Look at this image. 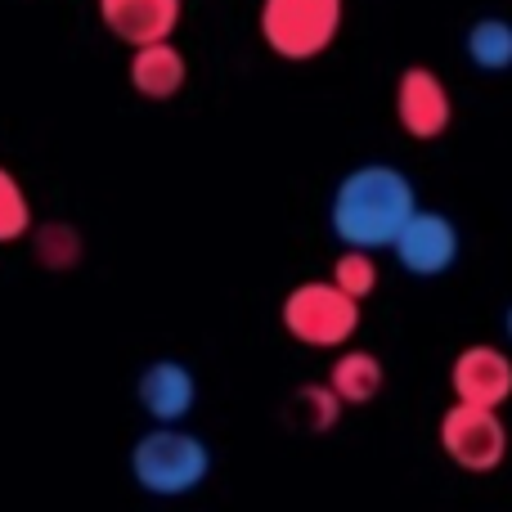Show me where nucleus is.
<instances>
[{
    "label": "nucleus",
    "instance_id": "obj_11",
    "mask_svg": "<svg viewBox=\"0 0 512 512\" xmlns=\"http://www.w3.org/2000/svg\"><path fill=\"white\" fill-rule=\"evenodd\" d=\"M185 77H189V63L171 41H153V45L131 50V86H135V95L171 99V95H180Z\"/></svg>",
    "mask_w": 512,
    "mask_h": 512
},
{
    "label": "nucleus",
    "instance_id": "obj_5",
    "mask_svg": "<svg viewBox=\"0 0 512 512\" xmlns=\"http://www.w3.org/2000/svg\"><path fill=\"white\" fill-rule=\"evenodd\" d=\"M441 450L463 472H495L508 459V427L499 409H477L454 400L441 418Z\"/></svg>",
    "mask_w": 512,
    "mask_h": 512
},
{
    "label": "nucleus",
    "instance_id": "obj_18",
    "mask_svg": "<svg viewBox=\"0 0 512 512\" xmlns=\"http://www.w3.org/2000/svg\"><path fill=\"white\" fill-rule=\"evenodd\" d=\"M504 328H508V342H512V306H508V315H504Z\"/></svg>",
    "mask_w": 512,
    "mask_h": 512
},
{
    "label": "nucleus",
    "instance_id": "obj_2",
    "mask_svg": "<svg viewBox=\"0 0 512 512\" xmlns=\"http://www.w3.org/2000/svg\"><path fill=\"white\" fill-rule=\"evenodd\" d=\"M212 472V450L203 436L185 432V427H153L135 441L131 450V477L140 490L158 499L194 495Z\"/></svg>",
    "mask_w": 512,
    "mask_h": 512
},
{
    "label": "nucleus",
    "instance_id": "obj_13",
    "mask_svg": "<svg viewBox=\"0 0 512 512\" xmlns=\"http://www.w3.org/2000/svg\"><path fill=\"white\" fill-rule=\"evenodd\" d=\"M463 50L481 72H508L512 68V23L508 18H477L463 36Z\"/></svg>",
    "mask_w": 512,
    "mask_h": 512
},
{
    "label": "nucleus",
    "instance_id": "obj_8",
    "mask_svg": "<svg viewBox=\"0 0 512 512\" xmlns=\"http://www.w3.org/2000/svg\"><path fill=\"white\" fill-rule=\"evenodd\" d=\"M450 117H454L450 86L432 68H409L396 81V122L414 140H441L450 131Z\"/></svg>",
    "mask_w": 512,
    "mask_h": 512
},
{
    "label": "nucleus",
    "instance_id": "obj_16",
    "mask_svg": "<svg viewBox=\"0 0 512 512\" xmlns=\"http://www.w3.org/2000/svg\"><path fill=\"white\" fill-rule=\"evenodd\" d=\"M27 230H32V203L14 180V171L0 167V243H18Z\"/></svg>",
    "mask_w": 512,
    "mask_h": 512
},
{
    "label": "nucleus",
    "instance_id": "obj_17",
    "mask_svg": "<svg viewBox=\"0 0 512 512\" xmlns=\"http://www.w3.org/2000/svg\"><path fill=\"white\" fill-rule=\"evenodd\" d=\"M36 261L50 270H68L81 261V234L68 225H41L36 230Z\"/></svg>",
    "mask_w": 512,
    "mask_h": 512
},
{
    "label": "nucleus",
    "instance_id": "obj_6",
    "mask_svg": "<svg viewBox=\"0 0 512 512\" xmlns=\"http://www.w3.org/2000/svg\"><path fill=\"white\" fill-rule=\"evenodd\" d=\"M459 248H463L459 225H454L445 212H423V207L409 216V225L400 230V239L391 243L400 270L414 274V279H436V274L454 270Z\"/></svg>",
    "mask_w": 512,
    "mask_h": 512
},
{
    "label": "nucleus",
    "instance_id": "obj_14",
    "mask_svg": "<svg viewBox=\"0 0 512 512\" xmlns=\"http://www.w3.org/2000/svg\"><path fill=\"white\" fill-rule=\"evenodd\" d=\"M292 409H297V418L310 427V432H333L337 423H342V400H337V391L328 387V382H310V387L297 391V400H292Z\"/></svg>",
    "mask_w": 512,
    "mask_h": 512
},
{
    "label": "nucleus",
    "instance_id": "obj_9",
    "mask_svg": "<svg viewBox=\"0 0 512 512\" xmlns=\"http://www.w3.org/2000/svg\"><path fill=\"white\" fill-rule=\"evenodd\" d=\"M135 396H140V409L158 427H180L189 414H194L198 382H194V373H189V364L153 360L149 369L140 373V382H135Z\"/></svg>",
    "mask_w": 512,
    "mask_h": 512
},
{
    "label": "nucleus",
    "instance_id": "obj_4",
    "mask_svg": "<svg viewBox=\"0 0 512 512\" xmlns=\"http://www.w3.org/2000/svg\"><path fill=\"white\" fill-rule=\"evenodd\" d=\"M342 0H261V41L279 59H319L342 32Z\"/></svg>",
    "mask_w": 512,
    "mask_h": 512
},
{
    "label": "nucleus",
    "instance_id": "obj_12",
    "mask_svg": "<svg viewBox=\"0 0 512 512\" xmlns=\"http://www.w3.org/2000/svg\"><path fill=\"white\" fill-rule=\"evenodd\" d=\"M382 382H387V369L373 351H342L328 369V387L337 391L342 405H369L382 391Z\"/></svg>",
    "mask_w": 512,
    "mask_h": 512
},
{
    "label": "nucleus",
    "instance_id": "obj_7",
    "mask_svg": "<svg viewBox=\"0 0 512 512\" xmlns=\"http://www.w3.org/2000/svg\"><path fill=\"white\" fill-rule=\"evenodd\" d=\"M450 387L459 405H477V409H499L512 400V360L508 351L490 342L477 346H463L454 355V369H450Z\"/></svg>",
    "mask_w": 512,
    "mask_h": 512
},
{
    "label": "nucleus",
    "instance_id": "obj_15",
    "mask_svg": "<svg viewBox=\"0 0 512 512\" xmlns=\"http://www.w3.org/2000/svg\"><path fill=\"white\" fill-rule=\"evenodd\" d=\"M333 283L351 301L373 297V292H378V261H373V252H351V248H346L333 261Z\"/></svg>",
    "mask_w": 512,
    "mask_h": 512
},
{
    "label": "nucleus",
    "instance_id": "obj_3",
    "mask_svg": "<svg viewBox=\"0 0 512 512\" xmlns=\"http://www.w3.org/2000/svg\"><path fill=\"white\" fill-rule=\"evenodd\" d=\"M288 337L315 351H337L355 337L360 328V301H351L333 279H306L283 297L279 310Z\"/></svg>",
    "mask_w": 512,
    "mask_h": 512
},
{
    "label": "nucleus",
    "instance_id": "obj_10",
    "mask_svg": "<svg viewBox=\"0 0 512 512\" xmlns=\"http://www.w3.org/2000/svg\"><path fill=\"white\" fill-rule=\"evenodd\" d=\"M104 27L131 50L153 41H171L180 23V0H95Z\"/></svg>",
    "mask_w": 512,
    "mask_h": 512
},
{
    "label": "nucleus",
    "instance_id": "obj_1",
    "mask_svg": "<svg viewBox=\"0 0 512 512\" xmlns=\"http://www.w3.org/2000/svg\"><path fill=\"white\" fill-rule=\"evenodd\" d=\"M414 212L418 194L405 171L391 162H364L337 180L328 198V230L351 252H378L400 239Z\"/></svg>",
    "mask_w": 512,
    "mask_h": 512
}]
</instances>
